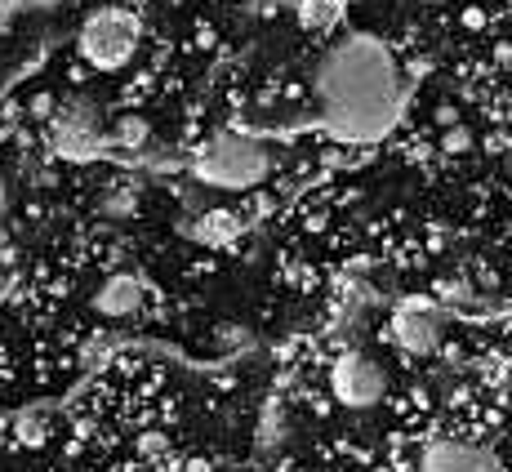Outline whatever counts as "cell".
Returning <instances> with one entry per match:
<instances>
[{
	"label": "cell",
	"mask_w": 512,
	"mask_h": 472,
	"mask_svg": "<svg viewBox=\"0 0 512 472\" xmlns=\"http://www.w3.org/2000/svg\"><path fill=\"white\" fill-rule=\"evenodd\" d=\"M0 228H5V174H0Z\"/></svg>",
	"instance_id": "cell-9"
},
{
	"label": "cell",
	"mask_w": 512,
	"mask_h": 472,
	"mask_svg": "<svg viewBox=\"0 0 512 472\" xmlns=\"http://www.w3.org/2000/svg\"><path fill=\"white\" fill-rule=\"evenodd\" d=\"M437 334H441V317L432 308H423V303L401 308L397 321H392V339L406 352H432L437 348Z\"/></svg>",
	"instance_id": "cell-6"
},
{
	"label": "cell",
	"mask_w": 512,
	"mask_h": 472,
	"mask_svg": "<svg viewBox=\"0 0 512 472\" xmlns=\"http://www.w3.org/2000/svg\"><path fill=\"white\" fill-rule=\"evenodd\" d=\"M508 9H512V0H508Z\"/></svg>",
	"instance_id": "cell-10"
},
{
	"label": "cell",
	"mask_w": 512,
	"mask_h": 472,
	"mask_svg": "<svg viewBox=\"0 0 512 472\" xmlns=\"http://www.w3.org/2000/svg\"><path fill=\"white\" fill-rule=\"evenodd\" d=\"M196 179L210 183V188H254L263 174L272 170V152L259 139H241V134H228V139H214L196 152Z\"/></svg>",
	"instance_id": "cell-3"
},
{
	"label": "cell",
	"mask_w": 512,
	"mask_h": 472,
	"mask_svg": "<svg viewBox=\"0 0 512 472\" xmlns=\"http://www.w3.org/2000/svg\"><path fill=\"white\" fill-rule=\"evenodd\" d=\"M330 388L334 397L343 401V406L352 410H366L374 401H383V392H388V375H383L379 361H370L366 352H343L339 361H334L330 370Z\"/></svg>",
	"instance_id": "cell-4"
},
{
	"label": "cell",
	"mask_w": 512,
	"mask_h": 472,
	"mask_svg": "<svg viewBox=\"0 0 512 472\" xmlns=\"http://www.w3.org/2000/svg\"><path fill=\"white\" fill-rule=\"evenodd\" d=\"M139 45H143V18L130 5H116V0L98 5L81 23V36H76V49H81L85 67H94V72L130 67Z\"/></svg>",
	"instance_id": "cell-2"
},
{
	"label": "cell",
	"mask_w": 512,
	"mask_h": 472,
	"mask_svg": "<svg viewBox=\"0 0 512 472\" xmlns=\"http://www.w3.org/2000/svg\"><path fill=\"white\" fill-rule=\"evenodd\" d=\"M312 130L334 143H379L406 107V72L374 32H343L317 54L308 76Z\"/></svg>",
	"instance_id": "cell-1"
},
{
	"label": "cell",
	"mask_w": 512,
	"mask_h": 472,
	"mask_svg": "<svg viewBox=\"0 0 512 472\" xmlns=\"http://www.w3.org/2000/svg\"><path fill=\"white\" fill-rule=\"evenodd\" d=\"M139 303H143V285L139 277H130V272H121V277H112L98 290V299H94V308L103 312V317H134L139 312Z\"/></svg>",
	"instance_id": "cell-7"
},
{
	"label": "cell",
	"mask_w": 512,
	"mask_h": 472,
	"mask_svg": "<svg viewBox=\"0 0 512 472\" xmlns=\"http://www.w3.org/2000/svg\"><path fill=\"white\" fill-rule=\"evenodd\" d=\"M36 5H49V0H0V27L14 23L18 14H27V9H36Z\"/></svg>",
	"instance_id": "cell-8"
},
{
	"label": "cell",
	"mask_w": 512,
	"mask_h": 472,
	"mask_svg": "<svg viewBox=\"0 0 512 472\" xmlns=\"http://www.w3.org/2000/svg\"><path fill=\"white\" fill-rule=\"evenodd\" d=\"M419 472H504L495 450L477 446L464 437H437L423 446L419 455Z\"/></svg>",
	"instance_id": "cell-5"
}]
</instances>
